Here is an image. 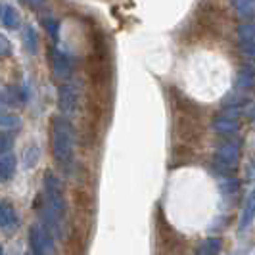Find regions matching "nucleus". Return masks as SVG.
<instances>
[{"instance_id":"1","label":"nucleus","mask_w":255,"mask_h":255,"mask_svg":"<svg viewBox=\"0 0 255 255\" xmlns=\"http://www.w3.org/2000/svg\"><path fill=\"white\" fill-rule=\"evenodd\" d=\"M75 152V128L65 117L52 119V153L60 167L71 165Z\"/></svg>"},{"instance_id":"2","label":"nucleus","mask_w":255,"mask_h":255,"mask_svg":"<svg viewBox=\"0 0 255 255\" xmlns=\"http://www.w3.org/2000/svg\"><path fill=\"white\" fill-rule=\"evenodd\" d=\"M44 196H46V213H44V219L50 225L48 230L52 232L54 229H60V223L64 221L65 211H67L62 180L58 179L52 171L44 173Z\"/></svg>"},{"instance_id":"3","label":"nucleus","mask_w":255,"mask_h":255,"mask_svg":"<svg viewBox=\"0 0 255 255\" xmlns=\"http://www.w3.org/2000/svg\"><path fill=\"white\" fill-rule=\"evenodd\" d=\"M29 242L33 255H54V236L44 225H33L29 229Z\"/></svg>"},{"instance_id":"4","label":"nucleus","mask_w":255,"mask_h":255,"mask_svg":"<svg viewBox=\"0 0 255 255\" xmlns=\"http://www.w3.org/2000/svg\"><path fill=\"white\" fill-rule=\"evenodd\" d=\"M238 155H240V146L236 142H225L215 152V165L225 173H232L238 167Z\"/></svg>"},{"instance_id":"5","label":"nucleus","mask_w":255,"mask_h":255,"mask_svg":"<svg viewBox=\"0 0 255 255\" xmlns=\"http://www.w3.org/2000/svg\"><path fill=\"white\" fill-rule=\"evenodd\" d=\"M58 104H60L62 114H75L77 106H79V89H77L75 83H64L60 87V90H58Z\"/></svg>"},{"instance_id":"6","label":"nucleus","mask_w":255,"mask_h":255,"mask_svg":"<svg viewBox=\"0 0 255 255\" xmlns=\"http://www.w3.org/2000/svg\"><path fill=\"white\" fill-rule=\"evenodd\" d=\"M213 127L221 134H232V132H236L238 130V110L236 108L225 110L223 114L215 117Z\"/></svg>"},{"instance_id":"7","label":"nucleus","mask_w":255,"mask_h":255,"mask_svg":"<svg viewBox=\"0 0 255 255\" xmlns=\"http://www.w3.org/2000/svg\"><path fill=\"white\" fill-rule=\"evenodd\" d=\"M50 64H52V73H54L56 79H67V77H71V69L73 67H71V60H69L67 54L52 48Z\"/></svg>"},{"instance_id":"8","label":"nucleus","mask_w":255,"mask_h":255,"mask_svg":"<svg viewBox=\"0 0 255 255\" xmlns=\"http://www.w3.org/2000/svg\"><path fill=\"white\" fill-rule=\"evenodd\" d=\"M19 227V217L15 213V207L6 200H0V229L4 232H13Z\"/></svg>"},{"instance_id":"9","label":"nucleus","mask_w":255,"mask_h":255,"mask_svg":"<svg viewBox=\"0 0 255 255\" xmlns=\"http://www.w3.org/2000/svg\"><path fill=\"white\" fill-rule=\"evenodd\" d=\"M238 44L246 54H255V21L238 25Z\"/></svg>"},{"instance_id":"10","label":"nucleus","mask_w":255,"mask_h":255,"mask_svg":"<svg viewBox=\"0 0 255 255\" xmlns=\"http://www.w3.org/2000/svg\"><path fill=\"white\" fill-rule=\"evenodd\" d=\"M0 21L8 29H17L19 27V13L12 4H0Z\"/></svg>"},{"instance_id":"11","label":"nucleus","mask_w":255,"mask_h":255,"mask_svg":"<svg viewBox=\"0 0 255 255\" xmlns=\"http://www.w3.org/2000/svg\"><path fill=\"white\" fill-rule=\"evenodd\" d=\"M15 175V157L12 153L0 157V182H6Z\"/></svg>"},{"instance_id":"12","label":"nucleus","mask_w":255,"mask_h":255,"mask_svg":"<svg viewBox=\"0 0 255 255\" xmlns=\"http://www.w3.org/2000/svg\"><path fill=\"white\" fill-rule=\"evenodd\" d=\"M255 219V192L250 194L248 202H246V207L242 211V217H240V230H246L250 227V223Z\"/></svg>"},{"instance_id":"13","label":"nucleus","mask_w":255,"mask_h":255,"mask_svg":"<svg viewBox=\"0 0 255 255\" xmlns=\"http://www.w3.org/2000/svg\"><path fill=\"white\" fill-rule=\"evenodd\" d=\"M221 252V240L219 238H209L200 244L196 255H219Z\"/></svg>"},{"instance_id":"14","label":"nucleus","mask_w":255,"mask_h":255,"mask_svg":"<svg viewBox=\"0 0 255 255\" xmlns=\"http://www.w3.org/2000/svg\"><path fill=\"white\" fill-rule=\"evenodd\" d=\"M232 8L238 12L240 17H254L255 15V2H250V0L232 2Z\"/></svg>"},{"instance_id":"15","label":"nucleus","mask_w":255,"mask_h":255,"mask_svg":"<svg viewBox=\"0 0 255 255\" xmlns=\"http://www.w3.org/2000/svg\"><path fill=\"white\" fill-rule=\"evenodd\" d=\"M38 157H40V150H38V146L31 144L25 152H23V165H25V169H33V167L37 165Z\"/></svg>"},{"instance_id":"16","label":"nucleus","mask_w":255,"mask_h":255,"mask_svg":"<svg viewBox=\"0 0 255 255\" xmlns=\"http://www.w3.org/2000/svg\"><path fill=\"white\" fill-rule=\"evenodd\" d=\"M23 42H25L27 52H31V54H35V52H37L38 37H37V31H35L31 25H27L25 31H23Z\"/></svg>"},{"instance_id":"17","label":"nucleus","mask_w":255,"mask_h":255,"mask_svg":"<svg viewBox=\"0 0 255 255\" xmlns=\"http://www.w3.org/2000/svg\"><path fill=\"white\" fill-rule=\"evenodd\" d=\"M255 83V75L254 71L250 69V67H244V69H240V73H238V89H252Z\"/></svg>"},{"instance_id":"18","label":"nucleus","mask_w":255,"mask_h":255,"mask_svg":"<svg viewBox=\"0 0 255 255\" xmlns=\"http://www.w3.org/2000/svg\"><path fill=\"white\" fill-rule=\"evenodd\" d=\"M13 148V136L12 134H0V157L2 155H8V153L12 152Z\"/></svg>"},{"instance_id":"19","label":"nucleus","mask_w":255,"mask_h":255,"mask_svg":"<svg viewBox=\"0 0 255 255\" xmlns=\"http://www.w3.org/2000/svg\"><path fill=\"white\" fill-rule=\"evenodd\" d=\"M0 127H4V128L19 127V117L12 114H0Z\"/></svg>"},{"instance_id":"20","label":"nucleus","mask_w":255,"mask_h":255,"mask_svg":"<svg viewBox=\"0 0 255 255\" xmlns=\"http://www.w3.org/2000/svg\"><path fill=\"white\" fill-rule=\"evenodd\" d=\"M12 56V42L6 35L0 33V58H8Z\"/></svg>"},{"instance_id":"21","label":"nucleus","mask_w":255,"mask_h":255,"mask_svg":"<svg viewBox=\"0 0 255 255\" xmlns=\"http://www.w3.org/2000/svg\"><path fill=\"white\" fill-rule=\"evenodd\" d=\"M42 23H44V27H46V31L50 33V37H58V21H56V19L46 17Z\"/></svg>"},{"instance_id":"22","label":"nucleus","mask_w":255,"mask_h":255,"mask_svg":"<svg viewBox=\"0 0 255 255\" xmlns=\"http://www.w3.org/2000/svg\"><path fill=\"white\" fill-rule=\"evenodd\" d=\"M252 119H254V123H255V108H254V112H252Z\"/></svg>"},{"instance_id":"23","label":"nucleus","mask_w":255,"mask_h":255,"mask_svg":"<svg viewBox=\"0 0 255 255\" xmlns=\"http://www.w3.org/2000/svg\"><path fill=\"white\" fill-rule=\"evenodd\" d=\"M0 255H4V252H2V246H0Z\"/></svg>"}]
</instances>
